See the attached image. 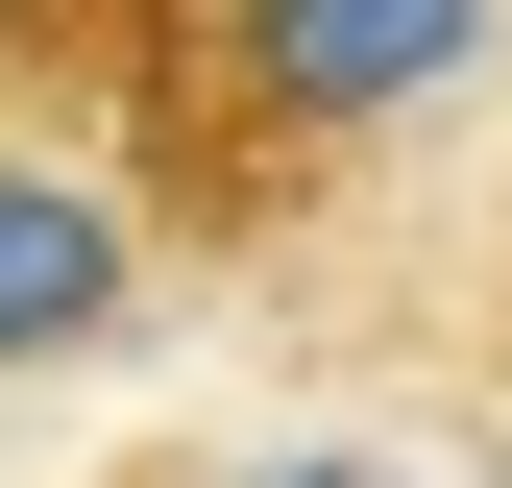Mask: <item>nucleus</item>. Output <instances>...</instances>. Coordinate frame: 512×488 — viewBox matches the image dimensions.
<instances>
[{"label":"nucleus","mask_w":512,"mask_h":488,"mask_svg":"<svg viewBox=\"0 0 512 488\" xmlns=\"http://www.w3.org/2000/svg\"><path fill=\"white\" fill-rule=\"evenodd\" d=\"M512 0H0V74L147 196V244H269L488 74Z\"/></svg>","instance_id":"nucleus-1"},{"label":"nucleus","mask_w":512,"mask_h":488,"mask_svg":"<svg viewBox=\"0 0 512 488\" xmlns=\"http://www.w3.org/2000/svg\"><path fill=\"white\" fill-rule=\"evenodd\" d=\"M171 293V244H147V196L49 122L25 74H0V391H49V366H98L122 318Z\"/></svg>","instance_id":"nucleus-2"}]
</instances>
